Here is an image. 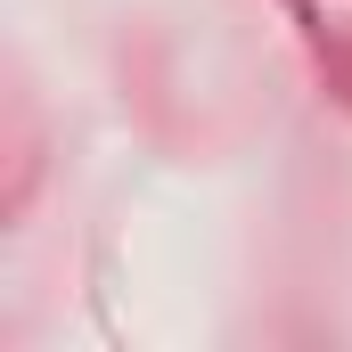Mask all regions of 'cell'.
I'll use <instances>...</instances> for the list:
<instances>
[]
</instances>
